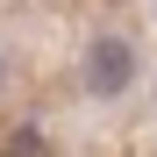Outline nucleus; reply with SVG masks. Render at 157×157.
I'll list each match as a JSON object with an SVG mask.
<instances>
[{
  "label": "nucleus",
  "instance_id": "obj_1",
  "mask_svg": "<svg viewBox=\"0 0 157 157\" xmlns=\"http://www.w3.org/2000/svg\"><path fill=\"white\" fill-rule=\"evenodd\" d=\"M128 78H136V43L128 36H93L86 43V93L93 100H114V93H128Z\"/></svg>",
  "mask_w": 157,
  "mask_h": 157
}]
</instances>
